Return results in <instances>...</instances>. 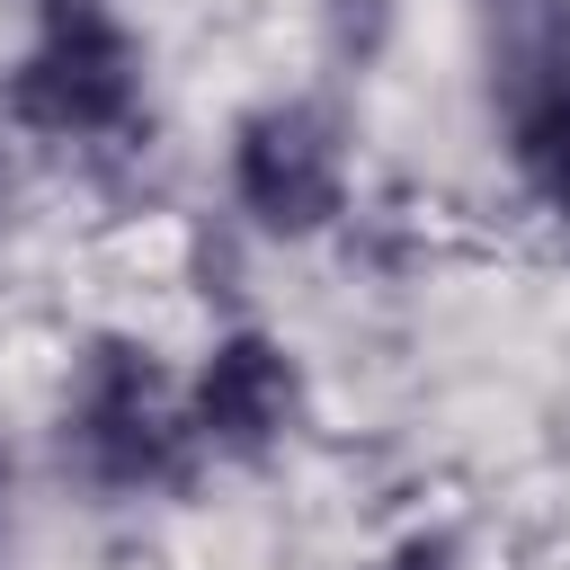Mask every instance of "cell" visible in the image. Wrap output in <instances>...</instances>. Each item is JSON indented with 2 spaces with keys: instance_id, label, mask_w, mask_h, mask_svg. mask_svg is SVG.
I'll list each match as a JSON object with an SVG mask.
<instances>
[{
  "instance_id": "cell-2",
  "label": "cell",
  "mask_w": 570,
  "mask_h": 570,
  "mask_svg": "<svg viewBox=\"0 0 570 570\" xmlns=\"http://www.w3.org/2000/svg\"><path fill=\"white\" fill-rule=\"evenodd\" d=\"M151 116V45L116 0H36L0 71V125L53 151H125Z\"/></svg>"
},
{
  "instance_id": "cell-1",
  "label": "cell",
  "mask_w": 570,
  "mask_h": 570,
  "mask_svg": "<svg viewBox=\"0 0 570 570\" xmlns=\"http://www.w3.org/2000/svg\"><path fill=\"white\" fill-rule=\"evenodd\" d=\"M53 472L98 508H151L196 490L205 454L187 436L178 374L142 330H89L53 392Z\"/></svg>"
},
{
  "instance_id": "cell-8",
  "label": "cell",
  "mask_w": 570,
  "mask_h": 570,
  "mask_svg": "<svg viewBox=\"0 0 570 570\" xmlns=\"http://www.w3.org/2000/svg\"><path fill=\"white\" fill-rule=\"evenodd\" d=\"M9 517H18V463H9V445H0V543H9Z\"/></svg>"
},
{
  "instance_id": "cell-9",
  "label": "cell",
  "mask_w": 570,
  "mask_h": 570,
  "mask_svg": "<svg viewBox=\"0 0 570 570\" xmlns=\"http://www.w3.org/2000/svg\"><path fill=\"white\" fill-rule=\"evenodd\" d=\"M472 9H481V18H499V9H517V0H472Z\"/></svg>"
},
{
  "instance_id": "cell-6",
  "label": "cell",
  "mask_w": 570,
  "mask_h": 570,
  "mask_svg": "<svg viewBox=\"0 0 570 570\" xmlns=\"http://www.w3.org/2000/svg\"><path fill=\"white\" fill-rule=\"evenodd\" d=\"M410 27V0H312V36H321V62L338 80H374L392 62Z\"/></svg>"
},
{
  "instance_id": "cell-7",
  "label": "cell",
  "mask_w": 570,
  "mask_h": 570,
  "mask_svg": "<svg viewBox=\"0 0 570 570\" xmlns=\"http://www.w3.org/2000/svg\"><path fill=\"white\" fill-rule=\"evenodd\" d=\"M365 570H472V543L445 525V517H410L401 534H383L374 543V561Z\"/></svg>"
},
{
  "instance_id": "cell-3",
  "label": "cell",
  "mask_w": 570,
  "mask_h": 570,
  "mask_svg": "<svg viewBox=\"0 0 570 570\" xmlns=\"http://www.w3.org/2000/svg\"><path fill=\"white\" fill-rule=\"evenodd\" d=\"M223 214L258 249H312L356 214V134L338 98L276 89L223 125Z\"/></svg>"
},
{
  "instance_id": "cell-5",
  "label": "cell",
  "mask_w": 570,
  "mask_h": 570,
  "mask_svg": "<svg viewBox=\"0 0 570 570\" xmlns=\"http://www.w3.org/2000/svg\"><path fill=\"white\" fill-rule=\"evenodd\" d=\"M178 401H187V436L205 463H232V472H258L276 463L303 419H312V374H303V347L267 321H223L196 365L178 374Z\"/></svg>"
},
{
  "instance_id": "cell-4",
  "label": "cell",
  "mask_w": 570,
  "mask_h": 570,
  "mask_svg": "<svg viewBox=\"0 0 570 570\" xmlns=\"http://www.w3.org/2000/svg\"><path fill=\"white\" fill-rule=\"evenodd\" d=\"M490 27V134L517 196L570 232V0H517Z\"/></svg>"
}]
</instances>
